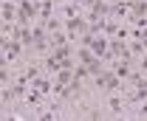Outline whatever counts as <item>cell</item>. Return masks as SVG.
<instances>
[{"label":"cell","mask_w":147,"mask_h":121,"mask_svg":"<svg viewBox=\"0 0 147 121\" xmlns=\"http://www.w3.org/2000/svg\"><path fill=\"white\" fill-rule=\"evenodd\" d=\"M108 99H105V107H108L110 116H116V118H125V113H127V102H125V93H105Z\"/></svg>","instance_id":"cell-1"},{"label":"cell","mask_w":147,"mask_h":121,"mask_svg":"<svg viewBox=\"0 0 147 121\" xmlns=\"http://www.w3.org/2000/svg\"><path fill=\"white\" fill-rule=\"evenodd\" d=\"M65 31H68V37H71V42H76L79 37L88 31V20H85V11L79 14V17H68L65 20Z\"/></svg>","instance_id":"cell-2"},{"label":"cell","mask_w":147,"mask_h":121,"mask_svg":"<svg viewBox=\"0 0 147 121\" xmlns=\"http://www.w3.org/2000/svg\"><path fill=\"white\" fill-rule=\"evenodd\" d=\"M108 48H110V39L108 37H93V42H91V51H93V56H99V59H105L108 56Z\"/></svg>","instance_id":"cell-3"},{"label":"cell","mask_w":147,"mask_h":121,"mask_svg":"<svg viewBox=\"0 0 147 121\" xmlns=\"http://www.w3.org/2000/svg\"><path fill=\"white\" fill-rule=\"evenodd\" d=\"M110 68H113V73H116L119 79H127V76H130V70H133V68H130V59H116Z\"/></svg>","instance_id":"cell-4"},{"label":"cell","mask_w":147,"mask_h":121,"mask_svg":"<svg viewBox=\"0 0 147 121\" xmlns=\"http://www.w3.org/2000/svg\"><path fill=\"white\" fill-rule=\"evenodd\" d=\"M76 59H79L82 65H91L96 56H93V51H91V48H82V45H79V48H76Z\"/></svg>","instance_id":"cell-5"},{"label":"cell","mask_w":147,"mask_h":121,"mask_svg":"<svg viewBox=\"0 0 147 121\" xmlns=\"http://www.w3.org/2000/svg\"><path fill=\"white\" fill-rule=\"evenodd\" d=\"M130 45V53H133V56H144L147 53V42L144 39H133V42H127Z\"/></svg>","instance_id":"cell-6"},{"label":"cell","mask_w":147,"mask_h":121,"mask_svg":"<svg viewBox=\"0 0 147 121\" xmlns=\"http://www.w3.org/2000/svg\"><path fill=\"white\" fill-rule=\"evenodd\" d=\"M71 79H74V70L62 68V70H59V73H57V79H54V82H59V85H68Z\"/></svg>","instance_id":"cell-7"},{"label":"cell","mask_w":147,"mask_h":121,"mask_svg":"<svg viewBox=\"0 0 147 121\" xmlns=\"http://www.w3.org/2000/svg\"><path fill=\"white\" fill-rule=\"evenodd\" d=\"M139 70H144V76H147V53L139 56Z\"/></svg>","instance_id":"cell-8"},{"label":"cell","mask_w":147,"mask_h":121,"mask_svg":"<svg viewBox=\"0 0 147 121\" xmlns=\"http://www.w3.org/2000/svg\"><path fill=\"white\" fill-rule=\"evenodd\" d=\"M65 3H74V6H85V0H65Z\"/></svg>","instance_id":"cell-9"}]
</instances>
